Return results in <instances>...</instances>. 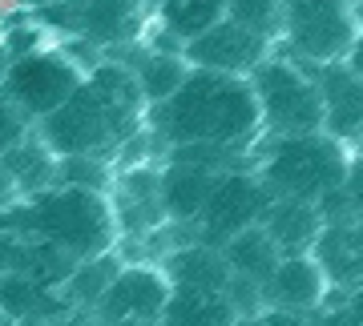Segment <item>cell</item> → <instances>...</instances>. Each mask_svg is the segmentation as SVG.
I'll use <instances>...</instances> for the list:
<instances>
[{
	"label": "cell",
	"mask_w": 363,
	"mask_h": 326,
	"mask_svg": "<svg viewBox=\"0 0 363 326\" xmlns=\"http://www.w3.org/2000/svg\"><path fill=\"white\" fill-rule=\"evenodd\" d=\"M4 65H9V52H4V45H0V77H4Z\"/></svg>",
	"instance_id": "34"
},
{
	"label": "cell",
	"mask_w": 363,
	"mask_h": 326,
	"mask_svg": "<svg viewBox=\"0 0 363 326\" xmlns=\"http://www.w3.org/2000/svg\"><path fill=\"white\" fill-rule=\"evenodd\" d=\"M234 306L226 290H178L169 286L162 326H234Z\"/></svg>",
	"instance_id": "22"
},
{
	"label": "cell",
	"mask_w": 363,
	"mask_h": 326,
	"mask_svg": "<svg viewBox=\"0 0 363 326\" xmlns=\"http://www.w3.org/2000/svg\"><path fill=\"white\" fill-rule=\"evenodd\" d=\"M267 190L255 177V170H226L214 177L206 202H202V214L190 230H198L194 242H206V246H222L230 242L238 230H250L259 226L262 209H267Z\"/></svg>",
	"instance_id": "8"
},
{
	"label": "cell",
	"mask_w": 363,
	"mask_h": 326,
	"mask_svg": "<svg viewBox=\"0 0 363 326\" xmlns=\"http://www.w3.org/2000/svg\"><path fill=\"white\" fill-rule=\"evenodd\" d=\"M234 326H259V314L255 318H234Z\"/></svg>",
	"instance_id": "33"
},
{
	"label": "cell",
	"mask_w": 363,
	"mask_h": 326,
	"mask_svg": "<svg viewBox=\"0 0 363 326\" xmlns=\"http://www.w3.org/2000/svg\"><path fill=\"white\" fill-rule=\"evenodd\" d=\"M121 270V258L113 254H101V258H89V262H77L73 274L61 282V298L73 306V310H93L97 298L105 294V286L113 282V274Z\"/></svg>",
	"instance_id": "25"
},
{
	"label": "cell",
	"mask_w": 363,
	"mask_h": 326,
	"mask_svg": "<svg viewBox=\"0 0 363 326\" xmlns=\"http://www.w3.org/2000/svg\"><path fill=\"white\" fill-rule=\"evenodd\" d=\"M247 81L259 101L262 137L323 133V101H319L315 73H307V65H295V61L271 52L262 65L250 69Z\"/></svg>",
	"instance_id": "5"
},
{
	"label": "cell",
	"mask_w": 363,
	"mask_h": 326,
	"mask_svg": "<svg viewBox=\"0 0 363 326\" xmlns=\"http://www.w3.org/2000/svg\"><path fill=\"white\" fill-rule=\"evenodd\" d=\"M157 266H162V274H166L169 286H178V290H226V282H230V270H226L222 250L206 246V242L169 246L157 258Z\"/></svg>",
	"instance_id": "16"
},
{
	"label": "cell",
	"mask_w": 363,
	"mask_h": 326,
	"mask_svg": "<svg viewBox=\"0 0 363 326\" xmlns=\"http://www.w3.org/2000/svg\"><path fill=\"white\" fill-rule=\"evenodd\" d=\"M0 165L9 170V177H13L21 202H25V197H37V194H45V190L57 185V157L40 145L37 133H28L21 145H13L9 153L0 157Z\"/></svg>",
	"instance_id": "23"
},
{
	"label": "cell",
	"mask_w": 363,
	"mask_h": 326,
	"mask_svg": "<svg viewBox=\"0 0 363 326\" xmlns=\"http://www.w3.org/2000/svg\"><path fill=\"white\" fill-rule=\"evenodd\" d=\"M145 97L125 65L97 61L73 97L37 121V137L52 157H117L145 129Z\"/></svg>",
	"instance_id": "2"
},
{
	"label": "cell",
	"mask_w": 363,
	"mask_h": 326,
	"mask_svg": "<svg viewBox=\"0 0 363 326\" xmlns=\"http://www.w3.org/2000/svg\"><path fill=\"white\" fill-rule=\"evenodd\" d=\"M343 65H347L351 73L363 81V28H359V37L351 40V49H347V57H343Z\"/></svg>",
	"instance_id": "31"
},
{
	"label": "cell",
	"mask_w": 363,
	"mask_h": 326,
	"mask_svg": "<svg viewBox=\"0 0 363 326\" xmlns=\"http://www.w3.org/2000/svg\"><path fill=\"white\" fill-rule=\"evenodd\" d=\"M226 21V0H157V25L182 45Z\"/></svg>",
	"instance_id": "24"
},
{
	"label": "cell",
	"mask_w": 363,
	"mask_h": 326,
	"mask_svg": "<svg viewBox=\"0 0 363 326\" xmlns=\"http://www.w3.org/2000/svg\"><path fill=\"white\" fill-rule=\"evenodd\" d=\"M4 218L25 238H37V242H49L52 250H61L69 262L113 254L121 242L109 194H93V190H77V185H52L37 197H25L13 209H4Z\"/></svg>",
	"instance_id": "3"
},
{
	"label": "cell",
	"mask_w": 363,
	"mask_h": 326,
	"mask_svg": "<svg viewBox=\"0 0 363 326\" xmlns=\"http://www.w3.org/2000/svg\"><path fill=\"white\" fill-rule=\"evenodd\" d=\"M16 202H21V194H16V185H13V177H9V170L0 165V214H4V209H13Z\"/></svg>",
	"instance_id": "30"
},
{
	"label": "cell",
	"mask_w": 363,
	"mask_h": 326,
	"mask_svg": "<svg viewBox=\"0 0 363 326\" xmlns=\"http://www.w3.org/2000/svg\"><path fill=\"white\" fill-rule=\"evenodd\" d=\"M169 298V282L162 274V266L154 262H133L113 274V282L105 286V294L93 306V322L97 326H133V322H162Z\"/></svg>",
	"instance_id": "10"
},
{
	"label": "cell",
	"mask_w": 363,
	"mask_h": 326,
	"mask_svg": "<svg viewBox=\"0 0 363 326\" xmlns=\"http://www.w3.org/2000/svg\"><path fill=\"white\" fill-rule=\"evenodd\" d=\"M28 8H52V4H61V0H25Z\"/></svg>",
	"instance_id": "32"
},
{
	"label": "cell",
	"mask_w": 363,
	"mask_h": 326,
	"mask_svg": "<svg viewBox=\"0 0 363 326\" xmlns=\"http://www.w3.org/2000/svg\"><path fill=\"white\" fill-rule=\"evenodd\" d=\"M218 250H222V258H226V270H230L234 282H247V286H255L259 294H262V286H267V278L274 274L279 258H283L262 226L238 230V234H234L230 242H222Z\"/></svg>",
	"instance_id": "21"
},
{
	"label": "cell",
	"mask_w": 363,
	"mask_h": 326,
	"mask_svg": "<svg viewBox=\"0 0 363 326\" xmlns=\"http://www.w3.org/2000/svg\"><path fill=\"white\" fill-rule=\"evenodd\" d=\"M214 177H218V173L198 170V165L166 161V165H162V209H166V222L190 230V226L198 222V214H202V202H206Z\"/></svg>",
	"instance_id": "20"
},
{
	"label": "cell",
	"mask_w": 363,
	"mask_h": 326,
	"mask_svg": "<svg viewBox=\"0 0 363 326\" xmlns=\"http://www.w3.org/2000/svg\"><path fill=\"white\" fill-rule=\"evenodd\" d=\"M359 157H363V141H359Z\"/></svg>",
	"instance_id": "36"
},
{
	"label": "cell",
	"mask_w": 363,
	"mask_h": 326,
	"mask_svg": "<svg viewBox=\"0 0 363 326\" xmlns=\"http://www.w3.org/2000/svg\"><path fill=\"white\" fill-rule=\"evenodd\" d=\"M259 226L274 242L279 254H311L315 238L323 230V214L311 202H267Z\"/></svg>",
	"instance_id": "19"
},
{
	"label": "cell",
	"mask_w": 363,
	"mask_h": 326,
	"mask_svg": "<svg viewBox=\"0 0 363 326\" xmlns=\"http://www.w3.org/2000/svg\"><path fill=\"white\" fill-rule=\"evenodd\" d=\"M81 81H85V69L69 57L65 49H33L21 52L4 65V77H0V93L25 113V121L49 117L52 109L73 97Z\"/></svg>",
	"instance_id": "7"
},
{
	"label": "cell",
	"mask_w": 363,
	"mask_h": 326,
	"mask_svg": "<svg viewBox=\"0 0 363 326\" xmlns=\"http://www.w3.org/2000/svg\"><path fill=\"white\" fill-rule=\"evenodd\" d=\"M319 101H323V133L351 145L363 141V81L343 61L315 69Z\"/></svg>",
	"instance_id": "14"
},
{
	"label": "cell",
	"mask_w": 363,
	"mask_h": 326,
	"mask_svg": "<svg viewBox=\"0 0 363 326\" xmlns=\"http://www.w3.org/2000/svg\"><path fill=\"white\" fill-rule=\"evenodd\" d=\"M145 4L150 0H61V4L45 8V16L93 49H101V45L121 49V45L142 40Z\"/></svg>",
	"instance_id": "9"
},
{
	"label": "cell",
	"mask_w": 363,
	"mask_h": 326,
	"mask_svg": "<svg viewBox=\"0 0 363 326\" xmlns=\"http://www.w3.org/2000/svg\"><path fill=\"white\" fill-rule=\"evenodd\" d=\"M359 286H363V278H359Z\"/></svg>",
	"instance_id": "37"
},
{
	"label": "cell",
	"mask_w": 363,
	"mask_h": 326,
	"mask_svg": "<svg viewBox=\"0 0 363 326\" xmlns=\"http://www.w3.org/2000/svg\"><path fill=\"white\" fill-rule=\"evenodd\" d=\"M359 8L355 0H283L279 37L295 52L298 65H335L359 37Z\"/></svg>",
	"instance_id": "6"
},
{
	"label": "cell",
	"mask_w": 363,
	"mask_h": 326,
	"mask_svg": "<svg viewBox=\"0 0 363 326\" xmlns=\"http://www.w3.org/2000/svg\"><path fill=\"white\" fill-rule=\"evenodd\" d=\"M226 16L247 25L250 33L274 40L279 37V21H283V0H226Z\"/></svg>",
	"instance_id": "27"
},
{
	"label": "cell",
	"mask_w": 363,
	"mask_h": 326,
	"mask_svg": "<svg viewBox=\"0 0 363 326\" xmlns=\"http://www.w3.org/2000/svg\"><path fill=\"white\" fill-rule=\"evenodd\" d=\"M250 165H255V177L262 182L271 202H311V206H319L327 194H335L343 185L351 149L327 133L267 137L259 157L250 153Z\"/></svg>",
	"instance_id": "4"
},
{
	"label": "cell",
	"mask_w": 363,
	"mask_h": 326,
	"mask_svg": "<svg viewBox=\"0 0 363 326\" xmlns=\"http://www.w3.org/2000/svg\"><path fill=\"white\" fill-rule=\"evenodd\" d=\"M327 278L311 254H286L279 258L274 274L262 286V310H291V314H319L327 302Z\"/></svg>",
	"instance_id": "13"
},
{
	"label": "cell",
	"mask_w": 363,
	"mask_h": 326,
	"mask_svg": "<svg viewBox=\"0 0 363 326\" xmlns=\"http://www.w3.org/2000/svg\"><path fill=\"white\" fill-rule=\"evenodd\" d=\"M182 57L190 69H206V73H226V77H250V69L262 65L271 57V40L250 33L238 21H218L214 28L198 33L182 45Z\"/></svg>",
	"instance_id": "11"
},
{
	"label": "cell",
	"mask_w": 363,
	"mask_h": 326,
	"mask_svg": "<svg viewBox=\"0 0 363 326\" xmlns=\"http://www.w3.org/2000/svg\"><path fill=\"white\" fill-rule=\"evenodd\" d=\"M109 206H113L121 238H150L166 230V209H162V170L154 161L142 165H121L109 185Z\"/></svg>",
	"instance_id": "12"
},
{
	"label": "cell",
	"mask_w": 363,
	"mask_h": 326,
	"mask_svg": "<svg viewBox=\"0 0 363 326\" xmlns=\"http://www.w3.org/2000/svg\"><path fill=\"white\" fill-rule=\"evenodd\" d=\"M0 314L13 326H49L73 314L61 290H49L25 274H0Z\"/></svg>",
	"instance_id": "18"
},
{
	"label": "cell",
	"mask_w": 363,
	"mask_h": 326,
	"mask_svg": "<svg viewBox=\"0 0 363 326\" xmlns=\"http://www.w3.org/2000/svg\"><path fill=\"white\" fill-rule=\"evenodd\" d=\"M259 326H315V314H291V310H259Z\"/></svg>",
	"instance_id": "29"
},
{
	"label": "cell",
	"mask_w": 363,
	"mask_h": 326,
	"mask_svg": "<svg viewBox=\"0 0 363 326\" xmlns=\"http://www.w3.org/2000/svg\"><path fill=\"white\" fill-rule=\"evenodd\" d=\"M0 326H13V322H9V318H4V314H0Z\"/></svg>",
	"instance_id": "35"
},
{
	"label": "cell",
	"mask_w": 363,
	"mask_h": 326,
	"mask_svg": "<svg viewBox=\"0 0 363 326\" xmlns=\"http://www.w3.org/2000/svg\"><path fill=\"white\" fill-rule=\"evenodd\" d=\"M117 65H125L142 89L145 105H157L166 101L169 93H178V85L190 77V65L182 52H166V49H150L142 40H133L130 52H113Z\"/></svg>",
	"instance_id": "17"
},
{
	"label": "cell",
	"mask_w": 363,
	"mask_h": 326,
	"mask_svg": "<svg viewBox=\"0 0 363 326\" xmlns=\"http://www.w3.org/2000/svg\"><path fill=\"white\" fill-rule=\"evenodd\" d=\"M145 133L166 149L222 145L238 157H250L262 141V117L247 77L190 69L178 93L145 109Z\"/></svg>",
	"instance_id": "1"
},
{
	"label": "cell",
	"mask_w": 363,
	"mask_h": 326,
	"mask_svg": "<svg viewBox=\"0 0 363 326\" xmlns=\"http://www.w3.org/2000/svg\"><path fill=\"white\" fill-rule=\"evenodd\" d=\"M113 161L109 157H57V185H77L93 194H109L113 185Z\"/></svg>",
	"instance_id": "26"
},
{
	"label": "cell",
	"mask_w": 363,
	"mask_h": 326,
	"mask_svg": "<svg viewBox=\"0 0 363 326\" xmlns=\"http://www.w3.org/2000/svg\"><path fill=\"white\" fill-rule=\"evenodd\" d=\"M28 133H33V125L25 121V113H21V109H16L4 93H0V157L9 153L13 145L25 141Z\"/></svg>",
	"instance_id": "28"
},
{
	"label": "cell",
	"mask_w": 363,
	"mask_h": 326,
	"mask_svg": "<svg viewBox=\"0 0 363 326\" xmlns=\"http://www.w3.org/2000/svg\"><path fill=\"white\" fill-rule=\"evenodd\" d=\"M311 258L319 262L331 290H339V294L355 290L363 278V218L323 222V230L311 246Z\"/></svg>",
	"instance_id": "15"
}]
</instances>
